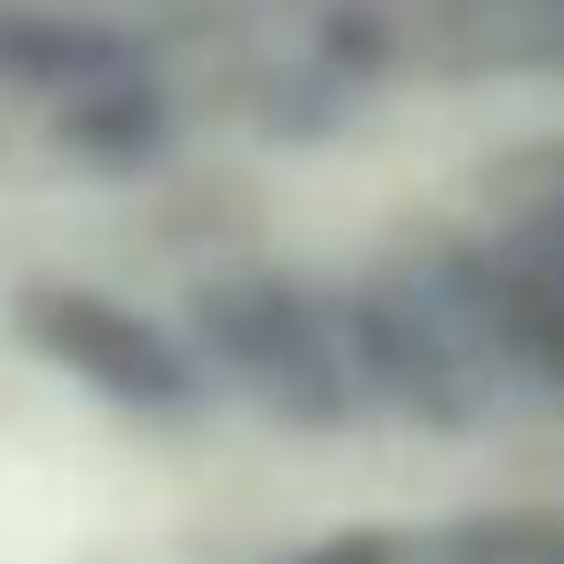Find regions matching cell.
<instances>
[{
	"label": "cell",
	"mask_w": 564,
	"mask_h": 564,
	"mask_svg": "<svg viewBox=\"0 0 564 564\" xmlns=\"http://www.w3.org/2000/svg\"><path fill=\"white\" fill-rule=\"evenodd\" d=\"M282 564H414V538H397V529H335V538H317V546H300Z\"/></svg>",
	"instance_id": "3957f363"
},
{
	"label": "cell",
	"mask_w": 564,
	"mask_h": 564,
	"mask_svg": "<svg viewBox=\"0 0 564 564\" xmlns=\"http://www.w3.org/2000/svg\"><path fill=\"white\" fill-rule=\"evenodd\" d=\"M194 352L212 379H229L273 423L335 432V423L370 414L361 370H352V335H344V300L326 282L273 273V264L212 273L194 291Z\"/></svg>",
	"instance_id": "6da1fadb"
},
{
	"label": "cell",
	"mask_w": 564,
	"mask_h": 564,
	"mask_svg": "<svg viewBox=\"0 0 564 564\" xmlns=\"http://www.w3.org/2000/svg\"><path fill=\"white\" fill-rule=\"evenodd\" d=\"M44 335H53L62 361H79V370H88L97 388H115L123 405L185 414V405H203V388H212L194 335H167V326L132 317V308H115V300H88V291L62 300V308L44 317Z\"/></svg>",
	"instance_id": "7a4b0ae2"
}]
</instances>
